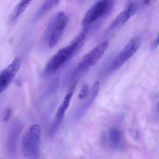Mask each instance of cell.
Wrapping results in <instances>:
<instances>
[{"instance_id":"1","label":"cell","mask_w":159,"mask_h":159,"mask_svg":"<svg viewBox=\"0 0 159 159\" xmlns=\"http://www.w3.org/2000/svg\"><path fill=\"white\" fill-rule=\"evenodd\" d=\"M87 34V30L84 28L82 31L74 38L69 45L59 50L55 55L50 58L47 63L44 74L45 75L53 74L67 61L77 54L83 47Z\"/></svg>"},{"instance_id":"2","label":"cell","mask_w":159,"mask_h":159,"mask_svg":"<svg viewBox=\"0 0 159 159\" xmlns=\"http://www.w3.org/2000/svg\"><path fill=\"white\" fill-rule=\"evenodd\" d=\"M69 21V17L63 11H59L52 17L44 35V39L50 48L55 47L60 40Z\"/></svg>"},{"instance_id":"3","label":"cell","mask_w":159,"mask_h":159,"mask_svg":"<svg viewBox=\"0 0 159 159\" xmlns=\"http://www.w3.org/2000/svg\"><path fill=\"white\" fill-rule=\"evenodd\" d=\"M41 128L33 124L26 132L22 141V152L26 159H39L40 157Z\"/></svg>"},{"instance_id":"4","label":"cell","mask_w":159,"mask_h":159,"mask_svg":"<svg viewBox=\"0 0 159 159\" xmlns=\"http://www.w3.org/2000/svg\"><path fill=\"white\" fill-rule=\"evenodd\" d=\"M115 0H99L86 13L82 21L84 27H89L106 17L114 9Z\"/></svg>"},{"instance_id":"5","label":"cell","mask_w":159,"mask_h":159,"mask_svg":"<svg viewBox=\"0 0 159 159\" xmlns=\"http://www.w3.org/2000/svg\"><path fill=\"white\" fill-rule=\"evenodd\" d=\"M109 44L108 41H103L85 55L75 68L72 74V78H76L86 71L90 67L95 65L107 50Z\"/></svg>"},{"instance_id":"6","label":"cell","mask_w":159,"mask_h":159,"mask_svg":"<svg viewBox=\"0 0 159 159\" xmlns=\"http://www.w3.org/2000/svg\"><path fill=\"white\" fill-rule=\"evenodd\" d=\"M141 43L142 39L140 37H136L131 39L114 59L111 64V70H116L129 60L140 48Z\"/></svg>"},{"instance_id":"7","label":"cell","mask_w":159,"mask_h":159,"mask_svg":"<svg viewBox=\"0 0 159 159\" xmlns=\"http://www.w3.org/2000/svg\"><path fill=\"white\" fill-rule=\"evenodd\" d=\"M21 64V57H16L12 62L0 73V94L9 86Z\"/></svg>"},{"instance_id":"8","label":"cell","mask_w":159,"mask_h":159,"mask_svg":"<svg viewBox=\"0 0 159 159\" xmlns=\"http://www.w3.org/2000/svg\"><path fill=\"white\" fill-rule=\"evenodd\" d=\"M76 87V84L75 83H74L70 87L63 99L62 103L58 109L55 116L54 121L50 127V133L51 134H53L54 133H55L56 130L58 129L60 124L61 123L65 112L69 107L71 99L75 90Z\"/></svg>"},{"instance_id":"9","label":"cell","mask_w":159,"mask_h":159,"mask_svg":"<svg viewBox=\"0 0 159 159\" xmlns=\"http://www.w3.org/2000/svg\"><path fill=\"white\" fill-rule=\"evenodd\" d=\"M137 11L136 6L130 2L128 5L127 9L121 12L112 21L108 28V32L113 31L125 24Z\"/></svg>"},{"instance_id":"10","label":"cell","mask_w":159,"mask_h":159,"mask_svg":"<svg viewBox=\"0 0 159 159\" xmlns=\"http://www.w3.org/2000/svg\"><path fill=\"white\" fill-rule=\"evenodd\" d=\"M22 128L21 124L17 121L15 122L11 127L7 143V150L11 155L16 153L17 143Z\"/></svg>"},{"instance_id":"11","label":"cell","mask_w":159,"mask_h":159,"mask_svg":"<svg viewBox=\"0 0 159 159\" xmlns=\"http://www.w3.org/2000/svg\"><path fill=\"white\" fill-rule=\"evenodd\" d=\"M100 89V82L98 80H96L93 83V86L91 90L90 96L88 100L86 101V102L83 105V106L81 107V109L79 110L81 112L86 111L88 108L91 105V103L93 102V101L96 99L97 96H98L99 91Z\"/></svg>"},{"instance_id":"12","label":"cell","mask_w":159,"mask_h":159,"mask_svg":"<svg viewBox=\"0 0 159 159\" xmlns=\"http://www.w3.org/2000/svg\"><path fill=\"white\" fill-rule=\"evenodd\" d=\"M60 0H44L41 7L35 14V17L36 19L43 16L45 14L56 6Z\"/></svg>"},{"instance_id":"13","label":"cell","mask_w":159,"mask_h":159,"mask_svg":"<svg viewBox=\"0 0 159 159\" xmlns=\"http://www.w3.org/2000/svg\"><path fill=\"white\" fill-rule=\"evenodd\" d=\"M109 137L112 145L115 147H117L120 145L122 142V132L116 128H111L108 132Z\"/></svg>"},{"instance_id":"14","label":"cell","mask_w":159,"mask_h":159,"mask_svg":"<svg viewBox=\"0 0 159 159\" xmlns=\"http://www.w3.org/2000/svg\"><path fill=\"white\" fill-rule=\"evenodd\" d=\"M32 0H21L17 5L11 16V20L16 19L26 10Z\"/></svg>"},{"instance_id":"15","label":"cell","mask_w":159,"mask_h":159,"mask_svg":"<svg viewBox=\"0 0 159 159\" xmlns=\"http://www.w3.org/2000/svg\"><path fill=\"white\" fill-rule=\"evenodd\" d=\"M154 1L155 0H134L131 2L136 6L138 10L141 8L150 6Z\"/></svg>"},{"instance_id":"16","label":"cell","mask_w":159,"mask_h":159,"mask_svg":"<svg viewBox=\"0 0 159 159\" xmlns=\"http://www.w3.org/2000/svg\"><path fill=\"white\" fill-rule=\"evenodd\" d=\"M89 92V86L87 85H84L78 94V99L79 100H82L87 98Z\"/></svg>"},{"instance_id":"17","label":"cell","mask_w":159,"mask_h":159,"mask_svg":"<svg viewBox=\"0 0 159 159\" xmlns=\"http://www.w3.org/2000/svg\"><path fill=\"white\" fill-rule=\"evenodd\" d=\"M11 115V109L9 107H7L5 110L3 116V120L4 121H7L9 120Z\"/></svg>"},{"instance_id":"18","label":"cell","mask_w":159,"mask_h":159,"mask_svg":"<svg viewBox=\"0 0 159 159\" xmlns=\"http://www.w3.org/2000/svg\"><path fill=\"white\" fill-rule=\"evenodd\" d=\"M159 45V36L158 35L157 38L154 41L152 42L151 44V49H155L157 47H158Z\"/></svg>"},{"instance_id":"19","label":"cell","mask_w":159,"mask_h":159,"mask_svg":"<svg viewBox=\"0 0 159 159\" xmlns=\"http://www.w3.org/2000/svg\"><path fill=\"white\" fill-rule=\"evenodd\" d=\"M80 1H84V0H80Z\"/></svg>"}]
</instances>
